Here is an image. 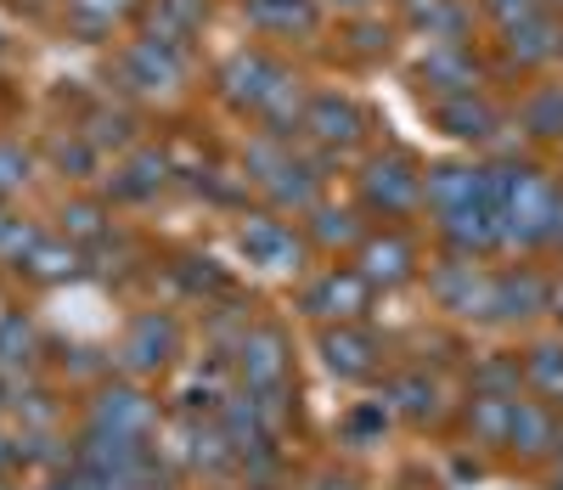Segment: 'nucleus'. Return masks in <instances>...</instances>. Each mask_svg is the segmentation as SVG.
Wrapping results in <instances>:
<instances>
[{
	"mask_svg": "<svg viewBox=\"0 0 563 490\" xmlns=\"http://www.w3.org/2000/svg\"><path fill=\"white\" fill-rule=\"evenodd\" d=\"M249 181L265 192L271 215H310L321 204V164L294 153L288 135H260L243 159Z\"/></svg>",
	"mask_w": 563,
	"mask_h": 490,
	"instance_id": "obj_1",
	"label": "nucleus"
},
{
	"mask_svg": "<svg viewBox=\"0 0 563 490\" xmlns=\"http://www.w3.org/2000/svg\"><path fill=\"white\" fill-rule=\"evenodd\" d=\"M355 209L372 226H406L422 215V164L406 146H384L372 153L355 175Z\"/></svg>",
	"mask_w": 563,
	"mask_h": 490,
	"instance_id": "obj_2",
	"label": "nucleus"
},
{
	"mask_svg": "<svg viewBox=\"0 0 563 490\" xmlns=\"http://www.w3.org/2000/svg\"><path fill=\"white\" fill-rule=\"evenodd\" d=\"M85 434H108V439H135V446H158L164 434V406L153 401L147 383L135 378H108L90 389L85 401Z\"/></svg>",
	"mask_w": 563,
	"mask_h": 490,
	"instance_id": "obj_3",
	"label": "nucleus"
},
{
	"mask_svg": "<svg viewBox=\"0 0 563 490\" xmlns=\"http://www.w3.org/2000/svg\"><path fill=\"white\" fill-rule=\"evenodd\" d=\"M490 260H462V254H440L422 265V287L429 305L456 322V327H490Z\"/></svg>",
	"mask_w": 563,
	"mask_h": 490,
	"instance_id": "obj_4",
	"label": "nucleus"
},
{
	"mask_svg": "<svg viewBox=\"0 0 563 490\" xmlns=\"http://www.w3.org/2000/svg\"><path fill=\"white\" fill-rule=\"evenodd\" d=\"M378 401L395 412V423H406V428H417V434L445 428V423L456 417L451 383H445V372L429 367V361H400V367H389Z\"/></svg>",
	"mask_w": 563,
	"mask_h": 490,
	"instance_id": "obj_5",
	"label": "nucleus"
},
{
	"mask_svg": "<svg viewBox=\"0 0 563 490\" xmlns=\"http://www.w3.org/2000/svg\"><path fill=\"white\" fill-rule=\"evenodd\" d=\"M186 356V327L175 311H135L119 333V372L135 383L169 378Z\"/></svg>",
	"mask_w": 563,
	"mask_h": 490,
	"instance_id": "obj_6",
	"label": "nucleus"
},
{
	"mask_svg": "<svg viewBox=\"0 0 563 490\" xmlns=\"http://www.w3.org/2000/svg\"><path fill=\"white\" fill-rule=\"evenodd\" d=\"M552 282L558 271L536 265V260H512L490 271V327L507 333H530L536 322L552 316Z\"/></svg>",
	"mask_w": 563,
	"mask_h": 490,
	"instance_id": "obj_7",
	"label": "nucleus"
},
{
	"mask_svg": "<svg viewBox=\"0 0 563 490\" xmlns=\"http://www.w3.org/2000/svg\"><path fill=\"white\" fill-rule=\"evenodd\" d=\"M231 372L238 389L249 395H276V389H294V338L276 322H249V333L231 350Z\"/></svg>",
	"mask_w": 563,
	"mask_h": 490,
	"instance_id": "obj_8",
	"label": "nucleus"
},
{
	"mask_svg": "<svg viewBox=\"0 0 563 490\" xmlns=\"http://www.w3.org/2000/svg\"><path fill=\"white\" fill-rule=\"evenodd\" d=\"M316 356L339 383H378L389 372V338L372 322H339L316 333Z\"/></svg>",
	"mask_w": 563,
	"mask_h": 490,
	"instance_id": "obj_9",
	"label": "nucleus"
},
{
	"mask_svg": "<svg viewBox=\"0 0 563 490\" xmlns=\"http://www.w3.org/2000/svg\"><path fill=\"white\" fill-rule=\"evenodd\" d=\"M350 265L366 276L372 293H400V287L422 282V265H429V260H422L417 237L406 226H372L366 242L350 254Z\"/></svg>",
	"mask_w": 563,
	"mask_h": 490,
	"instance_id": "obj_10",
	"label": "nucleus"
},
{
	"mask_svg": "<svg viewBox=\"0 0 563 490\" xmlns=\"http://www.w3.org/2000/svg\"><path fill=\"white\" fill-rule=\"evenodd\" d=\"M378 293L366 287V276L344 260V265H321L305 276L299 287V316H310L316 327H339V322H366Z\"/></svg>",
	"mask_w": 563,
	"mask_h": 490,
	"instance_id": "obj_11",
	"label": "nucleus"
},
{
	"mask_svg": "<svg viewBox=\"0 0 563 490\" xmlns=\"http://www.w3.org/2000/svg\"><path fill=\"white\" fill-rule=\"evenodd\" d=\"M238 249H243V260H249L254 271H265V276H299L305 260H310L305 231H294L288 220L271 215V209L238 220Z\"/></svg>",
	"mask_w": 563,
	"mask_h": 490,
	"instance_id": "obj_12",
	"label": "nucleus"
},
{
	"mask_svg": "<svg viewBox=\"0 0 563 490\" xmlns=\"http://www.w3.org/2000/svg\"><path fill=\"white\" fill-rule=\"evenodd\" d=\"M164 462L169 468H186V473H225L238 468V451L214 417H192V412H175L169 434H164Z\"/></svg>",
	"mask_w": 563,
	"mask_h": 490,
	"instance_id": "obj_13",
	"label": "nucleus"
},
{
	"mask_svg": "<svg viewBox=\"0 0 563 490\" xmlns=\"http://www.w3.org/2000/svg\"><path fill=\"white\" fill-rule=\"evenodd\" d=\"M563 451V412H552L547 401L536 395H519L512 401V423H507V462L519 468H552Z\"/></svg>",
	"mask_w": 563,
	"mask_h": 490,
	"instance_id": "obj_14",
	"label": "nucleus"
},
{
	"mask_svg": "<svg viewBox=\"0 0 563 490\" xmlns=\"http://www.w3.org/2000/svg\"><path fill=\"white\" fill-rule=\"evenodd\" d=\"M288 79H294V74L282 68L271 52H249V45H243V52H231V57L220 63V74H214L220 96H225L238 113H265V102H271V96L288 85Z\"/></svg>",
	"mask_w": 563,
	"mask_h": 490,
	"instance_id": "obj_15",
	"label": "nucleus"
},
{
	"mask_svg": "<svg viewBox=\"0 0 563 490\" xmlns=\"http://www.w3.org/2000/svg\"><path fill=\"white\" fill-rule=\"evenodd\" d=\"M119 79H124L130 96H175L180 79H186V52L141 34L119 52Z\"/></svg>",
	"mask_w": 563,
	"mask_h": 490,
	"instance_id": "obj_16",
	"label": "nucleus"
},
{
	"mask_svg": "<svg viewBox=\"0 0 563 490\" xmlns=\"http://www.w3.org/2000/svg\"><path fill=\"white\" fill-rule=\"evenodd\" d=\"M496 52L512 68H547V63H558L563 57V23H558V12L541 7L530 18L496 23Z\"/></svg>",
	"mask_w": 563,
	"mask_h": 490,
	"instance_id": "obj_17",
	"label": "nucleus"
},
{
	"mask_svg": "<svg viewBox=\"0 0 563 490\" xmlns=\"http://www.w3.org/2000/svg\"><path fill=\"white\" fill-rule=\"evenodd\" d=\"M417 79L429 90V102H445V96H467V90H485L479 79V57L467 40H440V45H422L417 57Z\"/></svg>",
	"mask_w": 563,
	"mask_h": 490,
	"instance_id": "obj_18",
	"label": "nucleus"
},
{
	"mask_svg": "<svg viewBox=\"0 0 563 490\" xmlns=\"http://www.w3.org/2000/svg\"><path fill=\"white\" fill-rule=\"evenodd\" d=\"M429 113H434V124H440L451 141H462V146H496V141L507 135V124H512L485 90H467V96H445V102H429Z\"/></svg>",
	"mask_w": 563,
	"mask_h": 490,
	"instance_id": "obj_19",
	"label": "nucleus"
},
{
	"mask_svg": "<svg viewBox=\"0 0 563 490\" xmlns=\"http://www.w3.org/2000/svg\"><path fill=\"white\" fill-rule=\"evenodd\" d=\"M299 130L321 146V153H350V146L366 135V113L355 96H339V90H316L305 102V119Z\"/></svg>",
	"mask_w": 563,
	"mask_h": 490,
	"instance_id": "obj_20",
	"label": "nucleus"
},
{
	"mask_svg": "<svg viewBox=\"0 0 563 490\" xmlns=\"http://www.w3.org/2000/svg\"><path fill=\"white\" fill-rule=\"evenodd\" d=\"M451 423H456V434H462L479 457H501V451H507L512 401H501V395H462Z\"/></svg>",
	"mask_w": 563,
	"mask_h": 490,
	"instance_id": "obj_21",
	"label": "nucleus"
},
{
	"mask_svg": "<svg viewBox=\"0 0 563 490\" xmlns=\"http://www.w3.org/2000/svg\"><path fill=\"white\" fill-rule=\"evenodd\" d=\"M366 231H372V220L355 209V204H316L310 215H305V242L310 249H321V254H355L361 242H366Z\"/></svg>",
	"mask_w": 563,
	"mask_h": 490,
	"instance_id": "obj_22",
	"label": "nucleus"
},
{
	"mask_svg": "<svg viewBox=\"0 0 563 490\" xmlns=\"http://www.w3.org/2000/svg\"><path fill=\"white\" fill-rule=\"evenodd\" d=\"M79 265H85V249H79V242H68L63 231H40L12 271H18L23 282H34V287H57V282H74Z\"/></svg>",
	"mask_w": 563,
	"mask_h": 490,
	"instance_id": "obj_23",
	"label": "nucleus"
},
{
	"mask_svg": "<svg viewBox=\"0 0 563 490\" xmlns=\"http://www.w3.org/2000/svg\"><path fill=\"white\" fill-rule=\"evenodd\" d=\"M519 361H525V395L563 412V333H530L519 345Z\"/></svg>",
	"mask_w": 563,
	"mask_h": 490,
	"instance_id": "obj_24",
	"label": "nucleus"
},
{
	"mask_svg": "<svg viewBox=\"0 0 563 490\" xmlns=\"http://www.w3.org/2000/svg\"><path fill=\"white\" fill-rule=\"evenodd\" d=\"M169 153H158V146H135V153H124V164L113 170V181H108V192L119 204H147V198H158V192L169 186Z\"/></svg>",
	"mask_w": 563,
	"mask_h": 490,
	"instance_id": "obj_25",
	"label": "nucleus"
},
{
	"mask_svg": "<svg viewBox=\"0 0 563 490\" xmlns=\"http://www.w3.org/2000/svg\"><path fill=\"white\" fill-rule=\"evenodd\" d=\"M467 395H501V401H519L525 395V361L519 350H479L474 361H467Z\"/></svg>",
	"mask_w": 563,
	"mask_h": 490,
	"instance_id": "obj_26",
	"label": "nucleus"
},
{
	"mask_svg": "<svg viewBox=\"0 0 563 490\" xmlns=\"http://www.w3.org/2000/svg\"><path fill=\"white\" fill-rule=\"evenodd\" d=\"M406 23L422 34V45H440V40H467V23L474 12L462 7V0H400Z\"/></svg>",
	"mask_w": 563,
	"mask_h": 490,
	"instance_id": "obj_27",
	"label": "nucleus"
},
{
	"mask_svg": "<svg viewBox=\"0 0 563 490\" xmlns=\"http://www.w3.org/2000/svg\"><path fill=\"white\" fill-rule=\"evenodd\" d=\"M512 124H519V135H530V141L563 146V85H536L519 102V113H512Z\"/></svg>",
	"mask_w": 563,
	"mask_h": 490,
	"instance_id": "obj_28",
	"label": "nucleus"
},
{
	"mask_svg": "<svg viewBox=\"0 0 563 490\" xmlns=\"http://www.w3.org/2000/svg\"><path fill=\"white\" fill-rule=\"evenodd\" d=\"M243 12L265 34H310L321 18V0H243Z\"/></svg>",
	"mask_w": 563,
	"mask_h": 490,
	"instance_id": "obj_29",
	"label": "nucleus"
},
{
	"mask_svg": "<svg viewBox=\"0 0 563 490\" xmlns=\"http://www.w3.org/2000/svg\"><path fill=\"white\" fill-rule=\"evenodd\" d=\"M389 428H395V412H389L384 401H355V406L339 417V446H350V451H378L384 439H389Z\"/></svg>",
	"mask_w": 563,
	"mask_h": 490,
	"instance_id": "obj_30",
	"label": "nucleus"
},
{
	"mask_svg": "<svg viewBox=\"0 0 563 490\" xmlns=\"http://www.w3.org/2000/svg\"><path fill=\"white\" fill-rule=\"evenodd\" d=\"M40 356V333L23 311H7L0 316V378H23Z\"/></svg>",
	"mask_w": 563,
	"mask_h": 490,
	"instance_id": "obj_31",
	"label": "nucleus"
},
{
	"mask_svg": "<svg viewBox=\"0 0 563 490\" xmlns=\"http://www.w3.org/2000/svg\"><path fill=\"white\" fill-rule=\"evenodd\" d=\"M203 29V0H153V29L147 40H164L175 52H186V40Z\"/></svg>",
	"mask_w": 563,
	"mask_h": 490,
	"instance_id": "obj_32",
	"label": "nucleus"
},
{
	"mask_svg": "<svg viewBox=\"0 0 563 490\" xmlns=\"http://www.w3.org/2000/svg\"><path fill=\"white\" fill-rule=\"evenodd\" d=\"M108 204L102 198H68L63 209H57V231L68 237V242H79V249H90V242H102L108 237Z\"/></svg>",
	"mask_w": 563,
	"mask_h": 490,
	"instance_id": "obj_33",
	"label": "nucleus"
},
{
	"mask_svg": "<svg viewBox=\"0 0 563 490\" xmlns=\"http://www.w3.org/2000/svg\"><path fill=\"white\" fill-rule=\"evenodd\" d=\"M175 282L192 293V300H203V305H209V300H225V293H231V276H225L209 254H203V260H198V254H186V260L175 265Z\"/></svg>",
	"mask_w": 563,
	"mask_h": 490,
	"instance_id": "obj_34",
	"label": "nucleus"
},
{
	"mask_svg": "<svg viewBox=\"0 0 563 490\" xmlns=\"http://www.w3.org/2000/svg\"><path fill=\"white\" fill-rule=\"evenodd\" d=\"M29 181H34V153L18 141H0V204H12Z\"/></svg>",
	"mask_w": 563,
	"mask_h": 490,
	"instance_id": "obj_35",
	"label": "nucleus"
},
{
	"mask_svg": "<svg viewBox=\"0 0 563 490\" xmlns=\"http://www.w3.org/2000/svg\"><path fill=\"white\" fill-rule=\"evenodd\" d=\"M135 7V0H68V12H74V23L79 29H90V34H102V29H113L124 12Z\"/></svg>",
	"mask_w": 563,
	"mask_h": 490,
	"instance_id": "obj_36",
	"label": "nucleus"
},
{
	"mask_svg": "<svg viewBox=\"0 0 563 490\" xmlns=\"http://www.w3.org/2000/svg\"><path fill=\"white\" fill-rule=\"evenodd\" d=\"M52 164L68 170V175H90V164H97V146H90L79 130H68V135L52 141Z\"/></svg>",
	"mask_w": 563,
	"mask_h": 490,
	"instance_id": "obj_37",
	"label": "nucleus"
},
{
	"mask_svg": "<svg viewBox=\"0 0 563 490\" xmlns=\"http://www.w3.org/2000/svg\"><path fill=\"white\" fill-rule=\"evenodd\" d=\"M389 490H451V479L445 473H434L429 462H406L400 473H395V484Z\"/></svg>",
	"mask_w": 563,
	"mask_h": 490,
	"instance_id": "obj_38",
	"label": "nucleus"
},
{
	"mask_svg": "<svg viewBox=\"0 0 563 490\" xmlns=\"http://www.w3.org/2000/svg\"><path fill=\"white\" fill-rule=\"evenodd\" d=\"M294 490H366L350 468H316V473H305Z\"/></svg>",
	"mask_w": 563,
	"mask_h": 490,
	"instance_id": "obj_39",
	"label": "nucleus"
},
{
	"mask_svg": "<svg viewBox=\"0 0 563 490\" xmlns=\"http://www.w3.org/2000/svg\"><path fill=\"white\" fill-rule=\"evenodd\" d=\"M479 7H485L496 23H512V18H530V12L552 7V0H479Z\"/></svg>",
	"mask_w": 563,
	"mask_h": 490,
	"instance_id": "obj_40",
	"label": "nucleus"
},
{
	"mask_svg": "<svg viewBox=\"0 0 563 490\" xmlns=\"http://www.w3.org/2000/svg\"><path fill=\"white\" fill-rule=\"evenodd\" d=\"M12 468H18V439H12L7 428H0V479H7Z\"/></svg>",
	"mask_w": 563,
	"mask_h": 490,
	"instance_id": "obj_41",
	"label": "nucleus"
},
{
	"mask_svg": "<svg viewBox=\"0 0 563 490\" xmlns=\"http://www.w3.org/2000/svg\"><path fill=\"white\" fill-rule=\"evenodd\" d=\"M321 7H339V12H372L378 0H321Z\"/></svg>",
	"mask_w": 563,
	"mask_h": 490,
	"instance_id": "obj_42",
	"label": "nucleus"
},
{
	"mask_svg": "<svg viewBox=\"0 0 563 490\" xmlns=\"http://www.w3.org/2000/svg\"><path fill=\"white\" fill-rule=\"evenodd\" d=\"M552 322L563 327V271H558V282H552Z\"/></svg>",
	"mask_w": 563,
	"mask_h": 490,
	"instance_id": "obj_43",
	"label": "nucleus"
},
{
	"mask_svg": "<svg viewBox=\"0 0 563 490\" xmlns=\"http://www.w3.org/2000/svg\"><path fill=\"white\" fill-rule=\"evenodd\" d=\"M547 490H563V451H558V462L547 468Z\"/></svg>",
	"mask_w": 563,
	"mask_h": 490,
	"instance_id": "obj_44",
	"label": "nucleus"
},
{
	"mask_svg": "<svg viewBox=\"0 0 563 490\" xmlns=\"http://www.w3.org/2000/svg\"><path fill=\"white\" fill-rule=\"evenodd\" d=\"M0 490H12V484H7V479H0Z\"/></svg>",
	"mask_w": 563,
	"mask_h": 490,
	"instance_id": "obj_45",
	"label": "nucleus"
},
{
	"mask_svg": "<svg viewBox=\"0 0 563 490\" xmlns=\"http://www.w3.org/2000/svg\"><path fill=\"white\" fill-rule=\"evenodd\" d=\"M558 7H563V0H552V12H558Z\"/></svg>",
	"mask_w": 563,
	"mask_h": 490,
	"instance_id": "obj_46",
	"label": "nucleus"
}]
</instances>
